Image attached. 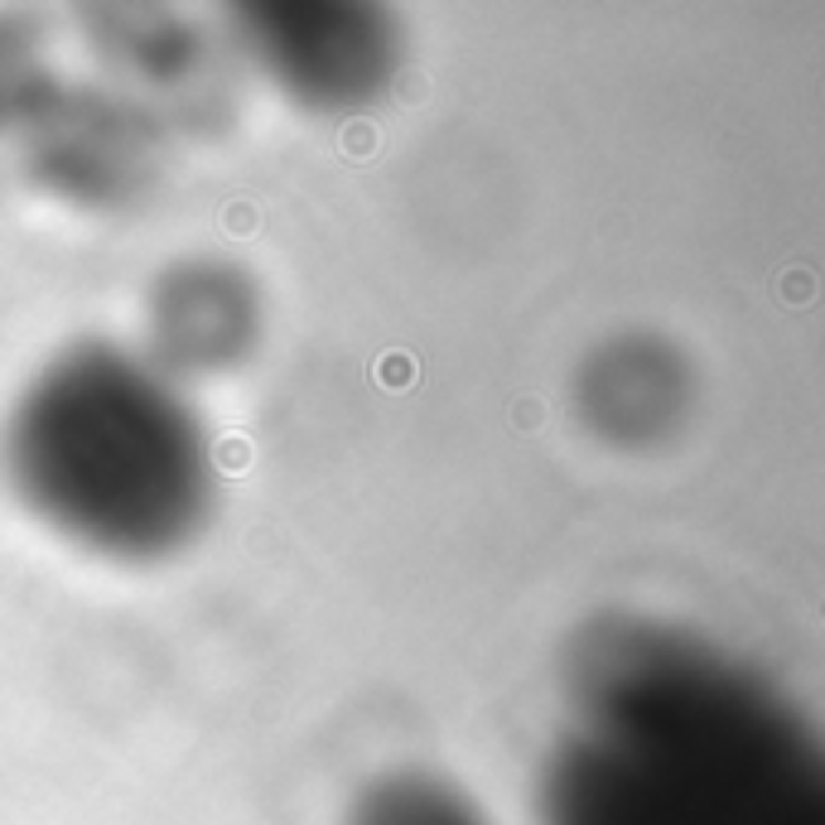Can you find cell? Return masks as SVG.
I'll return each mask as SVG.
<instances>
[{
	"label": "cell",
	"mask_w": 825,
	"mask_h": 825,
	"mask_svg": "<svg viewBox=\"0 0 825 825\" xmlns=\"http://www.w3.org/2000/svg\"><path fill=\"white\" fill-rule=\"evenodd\" d=\"M541 825H825L816 724L720 643L608 618L570 657Z\"/></svg>",
	"instance_id": "6da1fadb"
},
{
	"label": "cell",
	"mask_w": 825,
	"mask_h": 825,
	"mask_svg": "<svg viewBox=\"0 0 825 825\" xmlns=\"http://www.w3.org/2000/svg\"><path fill=\"white\" fill-rule=\"evenodd\" d=\"M20 498L116 561H155L203 526L208 435L169 372L122 348H73L24 387L6 439Z\"/></svg>",
	"instance_id": "7a4b0ae2"
},
{
	"label": "cell",
	"mask_w": 825,
	"mask_h": 825,
	"mask_svg": "<svg viewBox=\"0 0 825 825\" xmlns=\"http://www.w3.org/2000/svg\"><path fill=\"white\" fill-rule=\"evenodd\" d=\"M242 39L275 83L314 106H357L396 73V30L372 6H251Z\"/></svg>",
	"instance_id": "3957f363"
},
{
	"label": "cell",
	"mask_w": 825,
	"mask_h": 825,
	"mask_svg": "<svg viewBox=\"0 0 825 825\" xmlns=\"http://www.w3.org/2000/svg\"><path fill=\"white\" fill-rule=\"evenodd\" d=\"M150 328L159 372H218L251 348L257 300H251V285L228 265H179L155 290Z\"/></svg>",
	"instance_id": "277c9868"
},
{
	"label": "cell",
	"mask_w": 825,
	"mask_h": 825,
	"mask_svg": "<svg viewBox=\"0 0 825 825\" xmlns=\"http://www.w3.org/2000/svg\"><path fill=\"white\" fill-rule=\"evenodd\" d=\"M584 416L623 445L667 435L686 406V372L671 348L651 338H623L604 348L579 377Z\"/></svg>",
	"instance_id": "5b68a950"
},
{
	"label": "cell",
	"mask_w": 825,
	"mask_h": 825,
	"mask_svg": "<svg viewBox=\"0 0 825 825\" xmlns=\"http://www.w3.org/2000/svg\"><path fill=\"white\" fill-rule=\"evenodd\" d=\"M348 825H488V821L473 811V802H463L439 777L396 773L357 796Z\"/></svg>",
	"instance_id": "8992f818"
}]
</instances>
